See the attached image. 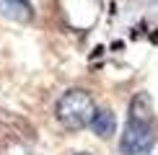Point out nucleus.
<instances>
[{"label":"nucleus","mask_w":158,"mask_h":155,"mask_svg":"<svg viewBox=\"0 0 158 155\" xmlns=\"http://www.w3.org/2000/svg\"><path fill=\"white\" fill-rule=\"evenodd\" d=\"M156 145V124L148 93H137L130 103V116L119 137V150L124 155H148Z\"/></svg>","instance_id":"nucleus-1"},{"label":"nucleus","mask_w":158,"mask_h":155,"mask_svg":"<svg viewBox=\"0 0 158 155\" xmlns=\"http://www.w3.org/2000/svg\"><path fill=\"white\" fill-rule=\"evenodd\" d=\"M91 129L104 140L111 137L114 129H117V119H114V114H111V109H96L94 119H91Z\"/></svg>","instance_id":"nucleus-4"},{"label":"nucleus","mask_w":158,"mask_h":155,"mask_svg":"<svg viewBox=\"0 0 158 155\" xmlns=\"http://www.w3.org/2000/svg\"><path fill=\"white\" fill-rule=\"evenodd\" d=\"M78 155H91V153H78Z\"/></svg>","instance_id":"nucleus-5"},{"label":"nucleus","mask_w":158,"mask_h":155,"mask_svg":"<svg viewBox=\"0 0 158 155\" xmlns=\"http://www.w3.org/2000/svg\"><path fill=\"white\" fill-rule=\"evenodd\" d=\"M0 16L16 23H29L34 18V8L29 0H0Z\"/></svg>","instance_id":"nucleus-3"},{"label":"nucleus","mask_w":158,"mask_h":155,"mask_svg":"<svg viewBox=\"0 0 158 155\" xmlns=\"http://www.w3.org/2000/svg\"><path fill=\"white\" fill-rule=\"evenodd\" d=\"M55 114L65 129H83V127H91V119L96 114V103L88 90L73 88L68 93H62V98L55 106Z\"/></svg>","instance_id":"nucleus-2"}]
</instances>
